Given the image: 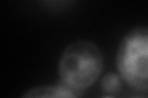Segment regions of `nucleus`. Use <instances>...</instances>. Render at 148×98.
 <instances>
[{"label":"nucleus","mask_w":148,"mask_h":98,"mask_svg":"<svg viewBox=\"0 0 148 98\" xmlns=\"http://www.w3.org/2000/svg\"><path fill=\"white\" fill-rule=\"evenodd\" d=\"M103 98H114V97H111V96H106V97H103Z\"/></svg>","instance_id":"5"},{"label":"nucleus","mask_w":148,"mask_h":98,"mask_svg":"<svg viewBox=\"0 0 148 98\" xmlns=\"http://www.w3.org/2000/svg\"><path fill=\"white\" fill-rule=\"evenodd\" d=\"M21 98H78L77 92L61 85H42L26 91Z\"/></svg>","instance_id":"3"},{"label":"nucleus","mask_w":148,"mask_h":98,"mask_svg":"<svg viewBox=\"0 0 148 98\" xmlns=\"http://www.w3.org/2000/svg\"><path fill=\"white\" fill-rule=\"evenodd\" d=\"M122 86V78L114 72L106 74L101 80V88L105 93H116Z\"/></svg>","instance_id":"4"},{"label":"nucleus","mask_w":148,"mask_h":98,"mask_svg":"<svg viewBox=\"0 0 148 98\" xmlns=\"http://www.w3.org/2000/svg\"><path fill=\"white\" fill-rule=\"evenodd\" d=\"M116 68L130 87L148 90V26H138L122 37L117 48Z\"/></svg>","instance_id":"2"},{"label":"nucleus","mask_w":148,"mask_h":98,"mask_svg":"<svg viewBox=\"0 0 148 98\" xmlns=\"http://www.w3.org/2000/svg\"><path fill=\"white\" fill-rule=\"evenodd\" d=\"M104 69V55L95 43L86 39L72 42L58 62V76L63 86L74 92L89 88L98 81Z\"/></svg>","instance_id":"1"}]
</instances>
